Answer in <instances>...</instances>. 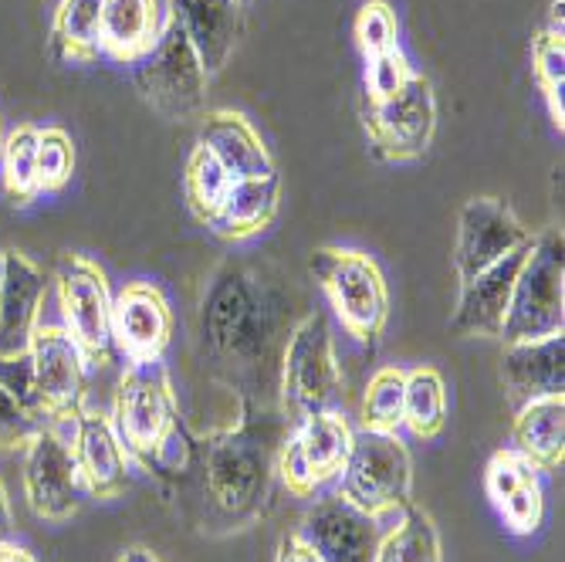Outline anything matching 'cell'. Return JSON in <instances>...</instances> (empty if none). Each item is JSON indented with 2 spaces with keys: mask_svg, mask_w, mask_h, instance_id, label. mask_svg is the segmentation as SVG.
I'll return each instance as SVG.
<instances>
[{
  "mask_svg": "<svg viewBox=\"0 0 565 562\" xmlns=\"http://www.w3.org/2000/svg\"><path fill=\"white\" fill-rule=\"evenodd\" d=\"M291 329L281 301L244 265H227L203 298V346L217 370L250 386L278 390V363Z\"/></svg>",
  "mask_w": 565,
  "mask_h": 562,
  "instance_id": "obj_1",
  "label": "cell"
},
{
  "mask_svg": "<svg viewBox=\"0 0 565 562\" xmlns=\"http://www.w3.org/2000/svg\"><path fill=\"white\" fill-rule=\"evenodd\" d=\"M122 450L146 471H177L186 465L180 406L163 360L129 363L113 393L109 417Z\"/></svg>",
  "mask_w": 565,
  "mask_h": 562,
  "instance_id": "obj_2",
  "label": "cell"
},
{
  "mask_svg": "<svg viewBox=\"0 0 565 562\" xmlns=\"http://www.w3.org/2000/svg\"><path fill=\"white\" fill-rule=\"evenodd\" d=\"M278 454L258 431H224L203 450V495L227 522H250L268 501Z\"/></svg>",
  "mask_w": 565,
  "mask_h": 562,
  "instance_id": "obj_3",
  "label": "cell"
},
{
  "mask_svg": "<svg viewBox=\"0 0 565 562\" xmlns=\"http://www.w3.org/2000/svg\"><path fill=\"white\" fill-rule=\"evenodd\" d=\"M316 285L322 288L339 326L363 346H376L390 322V288L383 268L366 251L319 247L308 258Z\"/></svg>",
  "mask_w": 565,
  "mask_h": 562,
  "instance_id": "obj_4",
  "label": "cell"
},
{
  "mask_svg": "<svg viewBox=\"0 0 565 562\" xmlns=\"http://www.w3.org/2000/svg\"><path fill=\"white\" fill-rule=\"evenodd\" d=\"M342 393V367L335 356V336L322 312H308L291 326L281 363H278V400L281 411L298 424L312 414L335 411Z\"/></svg>",
  "mask_w": 565,
  "mask_h": 562,
  "instance_id": "obj_5",
  "label": "cell"
},
{
  "mask_svg": "<svg viewBox=\"0 0 565 562\" xmlns=\"http://www.w3.org/2000/svg\"><path fill=\"white\" fill-rule=\"evenodd\" d=\"M565 237L562 227L535 234L511 288L501 342H535L565 332Z\"/></svg>",
  "mask_w": 565,
  "mask_h": 562,
  "instance_id": "obj_6",
  "label": "cell"
},
{
  "mask_svg": "<svg viewBox=\"0 0 565 562\" xmlns=\"http://www.w3.org/2000/svg\"><path fill=\"white\" fill-rule=\"evenodd\" d=\"M335 491L373 519L396 516L414 501V457L399 434L355 431Z\"/></svg>",
  "mask_w": 565,
  "mask_h": 562,
  "instance_id": "obj_7",
  "label": "cell"
},
{
  "mask_svg": "<svg viewBox=\"0 0 565 562\" xmlns=\"http://www.w3.org/2000/svg\"><path fill=\"white\" fill-rule=\"evenodd\" d=\"M132 78L142 98L167 119H190L203 113L211 85L207 68L200 65L193 44L170 14L163 21L157 44L132 65Z\"/></svg>",
  "mask_w": 565,
  "mask_h": 562,
  "instance_id": "obj_8",
  "label": "cell"
},
{
  "mask_svg": "<svg viewBox=\"0 0 565 562\" xmlns=\"http://www.w3.org/2000/svg\"><path fill=\"white\" fill-rule=\"evenodd\" d=\"M55 295L62 329L78 342L85 360L106 367L116 360L113 342V285L85 254H65L55 268Z\"/></svg>",
  "mask_w": 565,
  "mask_h": 562,
  "instance_id": "obj_9",
  "label": "cell"
},
{
  "mask_svg": "<svg viewBox=\"0 0 565 562\" xmlns=\"http://www.w3.org/2000/svg\"><path fill=\"white\" fill-rule=\"evenodd\" d=\"M31 406L44 424H65L85 411L88 360L78 342L62 326H44L34 332L28 349Z\"/></svg>",
  "mask_w": 565,
  "mask_h": 562,
  "instance_id": "obj_10",
  "label": "cell"
},
{
  "mask_svg": "<svg viewBox=\"0 0 565 562\" xmlns=\"http://www.w3.org/2000/svg\"><path fill=\"white\" fill-rule=\"evenodd\" d=\"M363 126L383 163L420 160L437 136V95L427 75H414L393 98L366 102Z\"/></svg>",
  "mask_w": 565,
  "mask_h": 562,
  "instance_id": "obj_11",
  "label": "cell"
},
{
  "mask_svg": "<svg viewBox=\"0 0 565 562\" xmlns=\"http://www.w3.org/2000/svg\"><path fill=\"white\" fill-rule=\"evenodd\" d=\"M352 434L355 431L339 411H322L298 421L275 462L281 485L298 498H312L326 485L339 481L352 447Z\"/></svg>",
  "mask_w": 565,
  "mask_h": 562,
  "instance_id": "obj_12",
  "label": "cell"
},
{
  "mask_svg": "<svg viewBox=\"0 0 565 562\" xmlns=\"http://www.w3.org/2000/svg\"><path fill=\"white\" fill-rule=\"evenodd\" d=\"M21 481H24V501L31 512L41 522H65L78 512V468L68 441L44 424L34 441L24 447V468H21Z\"/></svg>",
  "mask_w": 565,
  "mask_h": 562,
  "instance_id": "obj_13",
  "label": "cell"
},
{
  "mask_svg": "<svg viewBox=\"0 0 565 562\" xmlns=\"http://www.w3.org/2000/svg\"><path fill=\"white\" fill-rule=\"evenodd\" d=\"M535 234L519 221L511 203L498 197H475L460 208L457 218V237H454V268L457 278L468 282L478 272L501 262L504 254L519 251Z\"/></svg>",
  "mask_w": 565,
  "mask_h": 562,
  "instance_id": "obj_14",
  "label": "cell"
},
{
  "mask_svg": "<svg viewBox=\"0 0 565 562\" xmlns=\"http://www.w3.org/2000/svg\"><path fill=\"white\" fill-rule=\"evenodd\" d=\"M173 305L152 282H126L113 298V342L129 363L163 360L173 342Z\"/></svg>",
  "mask_w": 565,
  "mask_h": 562,
  "instance_id": "obj_15",
  "label": "cell"
},
{
  "mask_svg": "<svg viewBox=\"0 0 565 562\" xmlns=\"http://www.w3.org/2000/svg\"><path fill=\"white\" fill-rule=\"evenodd\" d=\"M51 427H55L68 441L75 468H78V481L92 498L109 501L119 491H126V485H129V454L122 450L109 417L78 411L72 421L51 424Z\"/></svg>",
  "mask_w": 565,
  "mask_h": 562,
  "instance_id": "obj_16",
  "label": "cell"
},
{
  "mask_svg": "<svg viewBox=\"0 0 565 562\" xmlns=\"http://www.w3.org/2000/svg\"><path fill=\"white\" fill-rule=\"evenodd\" d=\"M298 536L322 555V562H373L383 529L380 519L359 512L332 491L308 508Z\"/></svg>",
  "mask_w": 565,
  "mask_h": 562,
  "instance_id": "obj_17",
  "label": "cell"
},
{
  "mask_svg": "<svg viewBox=\"0 0 565 562\" xmlns=\"http://www.w3.org/2000/svg\"><path fill=\"white\" fill-rule=\"evenodd\" d=\"M484 491L511 536H535L545 526L542 471L515 447L491 454L484 468Z\"/></svg>",
  "mask_w": 565,
  "mask_h": 562,
  "instance_id": "obj_18",
  "label": "cell"
},
{
  "mask_svg": "<svg viewBox=\"0 0 565 562\" xmlns=\"http://www.w3.org/2000/svg\"><path fill=\"white\" fill-rule=\"evenodd\" d=\"M47 298L44 272L21 251H4V291H0V363H24Z\"/></svg>",
  "mask_w": 565,
  "mask_h": 562,
  "instance_id": "obj_19",
  "label": "cell"
},
{
  "mask_svg": "<svg viewBox=\"0 0 565 562\" xmlns=\"http://www.w3.org/2000/svg\"><path fill=\"white\" fill-rule=\"evenodd\" d=\"M532 241L522 244L519 251L504 254L501 262L478 272L475 278L460 282V298H457V309L450 316V332L454 336H481V339H498L501 336V326H504V316H508V301H511V288H515V278L522 272V262H525Z\"/></svg>",
  "mask_w": 565,
  "mask_h": 562,
  "instance_id": "obj_20",
  "label": "cell"
},
{
  "mask_svg": "<svg viewBox=\"0 0 565 562\" xmlns=\"http://www.w3.org/2000/svg\"><path fill=\"white\" fill-rule=\"evenodd\" d=\"M244 0H170V18L193 44L207 75H217L237 47Z\"/></svg>",
  "mask_w": 565,
  "mask_h": 562,
  "instance_id": "obj_21",
  "label": "cell"
},
{
  "mask_svg": "<svg viewBox=\"0 0 565 562\" xmlns=\"http://www.w3.org/2000/svg\"><path fill=\"white\" fill-rule=\"evenodd\" d=\"M207 146L217 163L234 177V180H268L278 177L271 149L265 146L262 132L250 126V119H244L234 109H211L203 116L200 126V139Z\"/></svg>",
  "mask_w": 565,
  "mask_h": 562,
  "instance_id": "obj_22",
  "label": "cell"
},
{
  "mask_svg": "<svg viewBox=\"0 0 565 562\" xmlns=\"http://www.w3.org/2000/svg\"><path fill=\"white\" fill-rule=\"evenodd\" d=\"M501 383L511 406H522L535 396L565 393V336L508 342L501 352Z\"/></svg>",
  "mask_w": 565,
  "mask_h": 562,
  "instance_id": "obj_23",
  "label": "cell"
},
{
  "mask_svg": "<svg viewBox=\"0 0 565 562\" xmlns=\"http://www.w3.org/2000/svg\"><path fill=\"white\" fill-rule=\"evenodd\" d=\"M160 0H102V55L136 65L163 31Z\"/></svg>",
  "mask_w": 565,
  "mask_h": 562,
  "instance_id": "obj_24",
  "label": "cell"
},
{
  "mask_svg": "<svg viewBox=\"0 0 565 562\" xmlns=\"http://www.w3.org/2000/svg\"><path fill=\"white\" fill-rule=\"evenodd\" d=\"M511 447L522 450L539 471H558L565 462V393L535 396L515 406Z\"/></svg>",
  "mask_w": 565,
  "mask_h": 562,
  "instance_id": "obj_25",
  "label": "cell"
},
{
  "mask_svg": "<svg viewBox=\"0 0 565 562\" xmlns=\"http://www.w3.org/2000/svg\"><path fill=\"white\" fill-rule=\"evenodd\" d=\"M278 208H281V177L234 180V187L224 200V211L211 231L224 241L262 237L278 221Z\"/></svg>",
  "mask_w": 565,
  "mask_h": 562,
  "instance_id": "obj_26",
  "label": "cell"
},
{
  "mask_svg": "<svg viewBox=\"0 0 565 562\" xmlns=\"http://www.w3.org/2000/svg\"><path fill=\"white\" fill-rule=\"evenodd\" d=\"M51 51L68 65H88L102 55V0H58L51 18Z\"/></svg>",
  "mask_w": 565,
  "mask_h": 562,
  "instance_id": "obj_27",
  "label": "cell"
},
{
  "mask_svg": "<svg viewBox=\"0 0 565 562\" xmlns=\"http://www.w3.org/2000/svg\"><path fill=\"white\" fill-rule=\"evenodd\" d=\"M373 562H444L440 532L420 505L399 508L396 526L380 536Z\"/></svg>",
  "mask_w": 565,
  "mask_h": 562,
  "instance_id": "obj_28",
  "label": "cell"
},
{
  "mask_svg": "<svg viewBox=\"0 0 565 562\" xmlns=\"http://www.w3.org/2000/svg\"><path fill=\"white\" fill-rule=\"evenodd\" d=\"M234 187V177L217 163L214 152L196 142L186 157V170H183V197H186V208L190 214L203 224V227H214V221L224 211V200Z\"/></svg>",
  "mask_w": 565,
  "mask_h": 562,
  "instance_id": "obj_29",
  "label": "cell"
},
{
  "mask_svg": "<svg viewBox=\"0 0 565 562\" xmlns=\"http://www.w3.org/2000/svg\"><path fill=\"white\" fill-rule=\"evenodd\" d=\"M447 424V386L444 377L434 367L406 370V390H403V427L420 437L434 441L440 437Z\"/></svg>",
  "mask_w": 565,
  "mask_h": 562,
  "instance_id": "obj_30",
  "label": "cell"
},
{
  "mask_svg": "<svg viewBox=\"0 0 565 562\" xmlns=\"http://www.w3.org/2000/svg\"><path fill=\"white\" fill-rule=\"evenodd\" d=\"M0 180H4V190L14 208H28V203L41 197L34 126H18L11 136H4V149H0Z\"/></svg>",
  "mask_w": 565,
  "mask_h": 562,
  "instance_id": "obj_31",
  "label": "cell"
},
{
  "mask_svg": "<svg viewBox=\"0 0 565 562\" xmlns=\"http://www.w3.org/2000/svg\"><path fill=\"white\" fill-rule=\"evenodd\" d=\"M403 390H406V370L380 367L363 390V403H359V431L399 434V427H403Z\"/></svg>",
  "mask_w": 565,
  "mask_h": 562,
  "instance_id": "obj_32",
  "label": "cell"
},
{
  "mask_svg": "<svg viewBox=\"0 0 565 562\" xmlns=\"http://www.w3.org/2000/svg\"><path fill=\"white\" fill-rule=\"evenodd\" d=\"M532 75L548 106L552 126L565 129V31L542 28L532 41Z\"/></svg>",
  "mask_w": 565,
  "mask_h": 562,
  "instance_id": "obj_33",
  "label": "cell"
},
{
  "mask_svg": "<svg viewBox=\"0 0 565 562\" xmlns=\"http://www.w3.org/2000/svg\"><path fill=\"white\" fill-rule=\"evenodd\" d=\"M75 142L65 129H38V183L41 193H62L75 177Z\"/></svg>",
  "mask_w": 565,
  "mask_h": 562,
  "instance_id": "obj_34",
  "label": "cell"
},
{
  "mask_svg": "<svg viewBox=\"0 0 565 562\" xmlns=\"http://www.w3.org/2000/svg\"><path fill=\"white\" fill-rule=\"evenodd\" d=\"M352 34H355L359 51H363V59L383 55V51H390V47L399 44L396 11L386 4V0H366V4L359 8V14H355Z\"/></svg>",
  "mask_w": 565,
  "mask_h": 562,
  "instance_id": "obj_35",
  "label": "cell"
},
{
  "mask_svg": "<svg viewBox=\"0 0 565 562\" xmlns=\"http://www.w3.org/2000/svg\"><path fill=\"white\" fill-rule=\"evenodd\" d=\"M44 427V421L31 411V406L11 390L0 383V450H24L34 434Z\"/></svg>",
  "mask_w": 565,
  "mask_h": 562,
  "instance_id": "obj_36",
  "label": "cell"
},
{
  "mask_svg": "<svg viewBox=\"0 0 565 562\" xmlns=\"http://www.w3.org/2000/svg\"><path fill=\"white\" fill-rule=\"evenodd\" d=\"M414 65H409L406 51L396 44L376 59H366V102H386L393 98L409 78H414Z\"/></svg>",
  "mask_w": 565,
  "mask_h": 562,
  "instance_id": "obj_37",
  "label": "cell"
},
{
  "mask_svg": "<svg viewBox=\"0 0 565 562\" xmlns=\"http://www.w3.org/2000/svg\"><path fill=\"white\" fill-rule=\"evenodd\" d=\"M275 562H322V555L308 545L298 532H291V536H285L281 539V545H278V559Z\"/></svg>",
  "mask_w": 565,
  "mask_h": 562,
  "instance_id": "obj_38",
  "label": "cell"
},
{
  "mask_svg": "<svg viewBox=\"0 0 565 562\" xmlns=\"http://www.w3.org/2000/svg\"><path fill=\"white\" fill-rule=\"evenodd\" d=\"M4 542H14V508H11V495L0 481V545Z\"/></svg>",
  "mask_w": 565,
  "mask_h": 562,
  "instance_id": "obj_39",
  "label": "cell"
},
{
  "mask_svg": "<svg viewBox=\"0 0 565 562\" xmlns=\"http://www.w3.org/2000/svg\"><path fill=\"white\" fill-rule=\"evenodd\" d=\"M0 562H38V559H34V552H28L18 542H4L0 545Z\"/></svg>",
  "mask_w": 565,
  "mask_h": 562,
  "instance_id": "obj_40",
  "label": "cell"
},
{
  "mask_svg": "<svg viewBox=\"0 0 565 562\" xmlns=\"http://www.w3.org/2000/svg\"><path fill=\"white\" fill-rule=\"evenodd\" d=\"M116 562H160L157 555H152L149 549H142V545H129Z\"/></svg>",
  "mask_w": 565,
  "mask_h": 562,
  "instance_id": "obj_41",
  "label": "cell"
},
{
  "mask_svg": "<svg viewBox=\"0 0 565 562\" xmlns=\"http://www.w3.org/2000/svg\"><path fill=\"white\" fill-rule=\"evenodd\" d=\"M0 291H4V251H0Z\"/></svg>",
  "mask_w": 565,
  "mask_h": 562,
  "instance_id": "obj_42",
  "label": "cell"
},
{
  "mask_svg": "<svg viewBox=\"0 0 565 562\" xmlns=\"http://www.w3.org/2000/svg\"><path fill=\"white\" fill-rule=\"evenodd\" d=\"M0 149H4V129H0Z\"/></svg>",
  "mask_w": 565,
  "mask_h": 562,
  "instance_id": "obj_43",
  "label": "cell"
}]
</instances>
